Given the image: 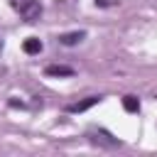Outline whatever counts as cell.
I'll list each match as a JSON object with an SVG mask.
<instances>
[{
	"instance_id": "cell-7",
	"label": "cell",
	"mask_w": 157,
	"mask_h": 157,
	"mask_svg": "<svg viewBox=\"0 0 157 157\" xmlns=\"http://www.w3.org/2000/svg\"><path fill=\"white\" fill-rule=\"evenodd\" d=\"M123 108H125L128 113H137V110H140V98H137V96H125V98H123Z\"/></svg>"
},
{
	"instance_id": "cell-1",
	"label": "cell",
	"mask_w": 157,
	"mask_h": 157,
	"mask_svg": "<svg viewBox=\"0 0 157 157\" xmlns=\"http://www.w3.org/2000/svg\"><path fill=\"white\" fill-rule=\"evenodd\" d=\"M12 10H17L22 15L25 22H37L42 17V2L39 0H10Z\"/></svg>"
},
{
	"instance_id": "cell-3",
	"label": "cell",
	"mask_w": 157,
	"mask_h": 157,
	"mask_svg": "<svg viewBox=\"0 0 157 157\" xmlns=\"http://www.w3.org/2000/svg\"><path fill=\"white\" fill-rule=\"evenodd\" d=\"M98 103H101V96H88V98L74 101V103H66L64 110H66V113H83V110H88V108H93V105H98Z\"/></svg>"
},
{
	"instance_id": "cell-6",
	"label": "cell",
	"mask_w": 157,
	"mask_h": 157,
	"mask_svg": "<svg viewBox=\"0 0 157 157\" xmlns=\"http://www.w3.org/2000/svg\"><path fill=\"white\" fill-rule=\"evenodd\" d=\"M44 74H47V76H74L76 71H74L71 66H64V64H52V66L44 69Z\"/></svg>"
},
{
	"instance_id": "cell-4",
	"label": "cell",
	"mask_w": 157,
	"mask_h": 157,
	"mask_svg": "<svg viewBox=\"0 0 157 157\" xmlns=\"http://www.w3.org/2000/svg\"><path fill=\"white\" fill-rule=\"evenodd\" d=\"M83 39H86V32H83V29L59 34V44H64V47H74V44H78V42H83Z\"/></svg>"
},
{
	"instance_id": "cell-8",
	"label": "cell",
	"mask_w": 157,
	"mask_h": 157,
	"mask_svg": "<svg viewBox=\"0 0 157 157\" xmlns=\"http://www.w3.org/2000/svg\"><path fill=\"white\" fill-rule=\"evenodd\" d=\"M10 105H12V108H25V103H22V101H15V98L10 101Z\"/></svg>"
},
{
	"instance_id": "cell-9",
	"label": "cell",
	"mask_w": 157,
	"mask_h": 157,
	"mask_svg": "<svg viewBox=\"0 0 157 157\" xmlns=\"http://www.w3.org/2000/svg\"><path fill=\"white\" fill-rule=\"evenodd\" d=\"M96 5H98V7H108V5H110V0H96Z\"/></svg>"
},
{
	"instance_id": "cell-5",
	"label": "cell",
	"mask_w": 157,
	"mask_h": 157,
	"mask_svg": "<svg viewBox=\"0 0 157 157\" xmlns=\"http://www.w3.org/2000/svg\"><path fill=\"white\" fill-rule=\"evenodd\" d=\"M42 49H44V44H42L39 37H27V39L22 42V52H25V54H32V56H34V54H39Z\"/></svg>"
},
{
	"instance_id": "cell-2",
	"label": "cell",
	"mask_w": 157,
	"mask_h": 157,
	"mask_svg": "<svg viewBox=\"0 0 157 157\" xmlns=\"http://www.w3.org/2000/svg\"><path fill=\"white\" fill-rule=\"evenodd\" d=\"M86 137H88V142H93V145H98V147H120V140L118 137H113L108 130H103V128H91L88 132H86Z\"/></svg>"
}]
</instances>
